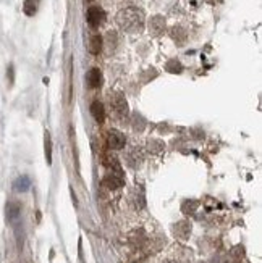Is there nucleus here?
Segmentation results:
<instances>
[{
	"label": "nucleus",
	"mask_w": 262,
	"mask_h": 263,
	"mask_svg": "<svg viewBox=\"0 0 262 263\" xmlns=\"http://www.w3.org/2000/svg\"><path fill=\"white\" fill-rule=\"evenodd\" d=\"M117 23L125 33H141L144 29V13L136 7H127L118 12Z\"/></svg>",
	"instance_id": "1"
},
{
	"label": "nucleus",
	"mask_w": 262,
	"mask_h": 263,
	"mask_svg": "<svg viewBox=\"0 0 262 263\" xmlns=\"http://www.w3.org/2000/svg\"><path fill=\"white\" fill-rule=\"evenodd\" d=\"M102 183L107 189H120L125 184L123 171L122 170H109V173L104 176Z\"/></svg>",
	"instance_id": "2"
},
{
	"label": "nucleus",
	"mask_w": 262,
	"mask_h": 263,
	"mask_svg": "<svg viewBox=\"0 0 262 263\" xmlns=\"http://www.w3.org/2000/svg\"><path fill=\"white\" fill-rule=\"evenodd\" d=\"M110 105H112L115 115L118 118H123V116L128 115V104H127V99L123 97L122 94H113L110 97Z\"/></svg>",
	"instance_id": "3"
},
{
	"label": "nucleus",
	"mask_w": 262,
	"mask_h": 263,
	"mask_svg": "<svg viewBox=\"0 0 262 263\" xmlns=\"http://www.w3.org/2000/svg\"><path fill=\"white\" fill-rule=\"evenodd\" d=\"M107 142L109 147L113 150H122L127 144V139H125V134L120 133L118 129H110L107 133Z\"/></svg>",
	"instance_id": "4"
},
{
	"label": "nucleus",
	"mask_w": 262,
	"mask_h": 263,
	"mask_svg": "<svg viewBox=\"0 0 262 263\" xmlns=\"http://www.w3.org/2000/svg\"><path fill=\"white\" fill-rule=\"evenodd\" d=\"M105 21V12L100 7H91L88 10V23L91 28H99Z\"/></svg>",
	"instance_id": "5"
},
{
	"label": "nucleus",
	"mask_w": 262,
	"mask_h": 263,
	"mask_svg": "<svg viewBox=\"0 0 262 263\" xmlns=\"http://www.w3.org/2000/svg\"><path fill=\"white\" fill-rule=\"evenodd\" d=\"M5 213H7V220L10 223L17 221L19 218V213H21V204L19 202H8L7 207H5Z\"/></svg>",
	"instance_id": "6"
},
{
	"label": "nucleus",
	"mask_w": 262,
	"mask_h": 263,
	"mask_svg": "<svg viewBox=\"0 0 262 263\" xmlns=\"http://www.w3.org/2000/svg\"><path fill=\"white\" fill-rule=\"evenodd\" d=\"M86 81H88V86L91 89L100 88V84H102V73H100V70L99 68L89 70V73L86 76Z\"/></svg>",
	"instance_id": "7"
},
{
	"label": "nucleus",
	"mask_w": 262,
	"mask_h": 263,
	"mask_svg": "<svg viewBox=\"0 0 262 263\" xmlns=\"http://www.w3.org/2000/svg\"><path fill=\"white\" fill-rule=\"evenodd\" d=\"M91 115H93V118L97 121V123H104L105 121V108L99 100H94V102L91 104Z\"/></svg>",
	"instance_id": "8"
},
{
	"label": "nucleus",
	"mask_w": 262,
	"mask_h": 263,
	"mask_svg": "<svg viewBox=\"0 0 262 263\" xmlns=\"http://www.w3.org/2000/svg\"><path fill=\"white\" fill-rule=\"evenodd\" d=\"M149 29H150V33L154 34V36H160V34L164 33V29H165V19L164 17H154V18H150V23H149Z\"/></svg>",
	"instance_id": "9"
},
{
	"label": "nucleus",
	"mask_w": 262,
	"mask_h": 263,
	"mask_svg": "<svg viewBox=\"0 0 262 263\" xmlns=\"http://www.w3.org/2000/svg\"><path fill=\"white\" fill-rule=\"evenodd\" d=\"M102 45H104V39L100 37L99 34H94L89 40V52L93 55H97L100 50H102Z\"/></svg>",
	"instance_id": "10"
},
{
	"label": "nucleus",
	"mask_w": 262,
	"mask_h": 263,
	"mask_svg": "<svg viewBox=\"0 0 262 263\" xmlns=\"http://www.w3.org/2000/svg\"><path fill=\"white\" fill-rule=\"evenodd\" d=\"M44 154H45V160H47V165H52V138H50L49 131H45L44 134Z\"/></svg>",
	"instance_id": "11"
},
{
	"label": "nucleus",
	"mask_w": 262,
	"mask_h": 263,
	"mask_svg": "<svg viewBox=\"0 0 262 263\" xmlns=\"http://www.w3.org/2000/svg\"><path fill=\"white\" fill-rule=\"evenodd\" d=\"M39 3H41V0H24V3H23L24 15H28V17H34V15L37 13Z\"/></svg>",
	"instance_id": "12"
},
{
	"label": "nucleus",
	"mask_w": 262,
	"mask_h": 263,
	"mask_svg": "<svg viewBox=\"0 0 262 263\" xmlns=\"http://www.w3.org/2000/svg\"><path fill=\"white\" fill-rule=\"evenodd\" d=\"M189 231H191V226L183 221V223H178L175 226V236L181 237V239H186V237L189 236Z\"/></svg>",
	"instance_id": "13"
},
{
	"label": "nucleus",
	"mask_w": 262,
	"mask_h": 263,
	"mask_svg": "<svg viewBox=\"0 0 262 263\" xmlns=\"http://www.w3.org/2000/svg\"><path fill=\"white\" fill-rule=\"evenodd\" d=\"M29 186H31V179H29L28 176H19V178L15 181V189L19 191V192L28 191Z\"/></svg>",
	"instance_id": "14"
},
{
	"label": "nucleus",
	"mask_w": 262,
	"mask_h": 263,
	"mask_svg": "<svg viewBox=\"0 0 262 263\" xmlns=\"http://www.w3.org/2000/svg\"><path fill=\"white\" fill-rule=\"evenodd\" d=\"M167 70L170 73H181L183 67H181L180 62H176V60H170V62L167 63Z\"/></svg>",
	"instance_id": "15"
}]
</instances>
